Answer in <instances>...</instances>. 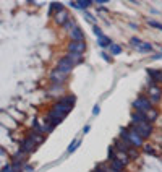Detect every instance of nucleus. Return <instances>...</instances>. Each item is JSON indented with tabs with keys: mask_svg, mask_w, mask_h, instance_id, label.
Instances as JSON below:
<instances>
[{
	"mask_svg": "<svg viewBox=\"0 0 162 172\" xmlns=\"http://www.w3.org/2000/svg\"><path fill=\"white\" fill-rule=\"evenodd\" d=\"M131 128L140 133L143 138H147L151 135V122H131Z\"/></svg>",
	"mask_w": 162,
	"mask_h": 172,
	"instance_id": "1",
	"label": "nucleus"
},
{
	"mask_svg": "<svg viewBox=\"0 0 162 172\" xmlns=\"http://www.w3.org/2000/svg\"><path fill=\"white\" fill-rule=\"evenodd\" d=\"M133 107L136 109V111H141V112H149L151 111V101L147 98H144V96H140L136 99L135 102H133Z\"/></svg>",
	"mask_w": 162,
	"mask_h": 172,
	"instance_id": "2",
	"label": "nucleus"
},
{
	"mask_svg": "<svg viewBox=\"0 0 162 172\" xmlns=\"http://www.w3.org/2000/svg\"><path fill=\"white\" fill-rule=\"evenodd\" d=\"M128 141H130L133 146H141L143 145V136L131 128V130H128Z\"/></svg>",
	"mask_w": 162,
	"mask_h": 172,
	"instance_id": "3",
	"label": "nucleus"
},
{
	"mask_svg": "<svg viewBox=\"0 0 162 172\" xmlns=\"http://www.w3.org/2000/svg\"><path fill=\"white\" fill-rule=\"evenodd\" d=\"M68 50L70 52H75V54H83V52L86 50V44H84L83 41H73L68 46Z\"/></svg>",
	"mask_w": 162,
	"mask_h": 172,
	"instance_id": "4",
	"label": "nucleus"
},
{
	"mask_svg": "<svg viewBox=\"0 0 162 172\" xmlns=\"http://www.w3.org/2000/svg\"><path fill=\"white\" fill-rule=\"evenodd\" d=\"M34 146H36V141L32 140L31 136H28L26 140L21 143V151L23 153H31L32 150H34Z\"/></svg>",
	"mask_w": 162,
	"mask_h": 172,
	"instance_id": "5",
	"label": "nucleus"
},
{
	"mask_svg": "<svg viewBox=\"0 0 162 172\" xmlns=\"http://www.w3.org/2000/svg\"><path fill=\"white\" fill-rule=\"evenodd\" d=\"M66 75H68V73H63L62 70L57 68V70L52 71V81H54V83H63L65 78H66Z\"/></svg>",
	"mask_w": 162,
	"mask_h": 172,
	"instance_id": "6",
	"label": "nucleus"
},
{
	"mask_svg": "<svg viewBox=\"0 0 162 172\" xmlns=\"http://www.w3.org/2000/svg\"><path fill=\"white\" fill-rule=\"evenodd\" d=\"M57 68H59V70H62L63 73H70V71L73 70V65H71L70 62H68V60H66L65 57H63V59H60V62H59V67H57Z\"/></svg>",
	"mask_w": 162,
	"mask_h": 172,
	"instance_id": "7",
	"label": "nucleus"
},
{
	"mask_svg": "<svg viewBox=\"0 0 162 172\" xmlns=\"http://www.w3.org/2000/svg\"><path fill=\"white\" fill-rule=\"evenodd\" d=\"M65 59L70 62L71 65H76V64H81L83 59H81V54H75V52H68V54L65 55Z\"/></svg>",
	"mask_w": 162,
	"mask_h": 172,
	"instance_id": "8",
	"label": "nucleus"
},
{
	"mask_svg": "<svg viewBox=\"0 0 162 172\" xmlns=\"http://www.w3.org/2000/svg\"><path fill=\"white\" fill-rule=\"evenodd\" d=\"M133 122H151L149 120V117H146L144 115V112H141V111H136V112H133Z\"/></svg>",
	"mask_w": 162,
	"mask_h": 172,
	"instance_id": "9",
	"label": "nucleus"
},
{
	"mask_svg": "<svg viewBox=\"0 0 162 172\" xmlns=\"http://www.w3.org/2000/svg\"><path fill=\"white\" fill-rule=\"evenodd\" d=\"M71 37H73V41H83V37H84V34L81 33V29L78 26H71Z\"/></svg>",
	"mask_w": 162,
	"mask_h": 172,
	"instance_id": "10",
	"label": "nucleus"
},
{
	"mask_svg": "<svg viewBox=\"0 0 162 172\" xmlns=\"http://www.w3.org/2000/svg\"><path fill=\"white\" fill-rule=\"evenodd\" d=\"M91 3H93V0H78V2L71 3V5L76 7V8H88Z\"/></svg>",
	"mask_w": 162,
	"mask_h": 172,
	"instance_id": "11",
	"label": "nucleus"
},
{
	"mask_svg": "<svg viewBox=\"0 0 162 172\" xmlns=\"http://www.w3.org/2000/svg\"><path fill=\"white\" fill-rule=\"evenodd\" d=\"M68 21V13L65 10H62L59 15H57V23H60V25H65V23Z\"/></svg>",
	"mask_w": 162,
	"mask_h": 172,
	"instance_id": "12",
	"label": "nucleus"
},
{
	"mask_svg": "<svg viewBox=\"0 0 162 172\" xmlns=\"http://www.w3.org/2000/svg\"><path fill=\"white\" fill-rule=\"evenodd\" d=\"M149 75L154 78L156 83H159V81H162V70H149Z\"/></svg>",
	"mask_w": 162,
	"mask_h": 172,
	"instance_id": "13",
	"label": "nucleus"
},
{
	"mask_svg": "<svg viewBox=\"0 0 162 172\" xmlns=\"http://www.w3.org/2000/svg\"><path fill=\"white\" fill-rule=\"evenodd\" d=\"M136 49L140 50V52H151V50H152V46L149 44V42H141V44L138 46Z\"/></svg>",
	"mask_w": 162,
	"mask_h": 172,
	"instance_id": "14",
	"label": "nucleus"
},
{
	"mask_svg": "<svg viewBox=\"0 0 162 172\" xmlns=\"http://www.w3.org/2000/svg\"><path fill=\"white\" fill-rule=\"evenodd\" d=\"M149 91L152 93V101H159V96H160V91H159V89H157V88H156V86H154V84H152V86H151V88H149Z\"/></svg>",
	"mask_w": 162,
	"mask_h": 172,
	"instance_id": "15",
	"label": "nucleus"
},
{
	"mask_svg": "<svg viewBox=\"0 0 162 172\" xmlns=\"http://www.w3.org/2000/svg\"><path fill=\"white\" fill-rule=\"evenodd\" d=\"M110 44H112V41L109 39V37H106L104 34L99 37V46H101V47H107V46H110Z\"/></svg>",
	"mask_w": 162,
	"mask_h": 172,
	"instance_id": "16",
	"label": "nucleus"
},
{
	"mask_svg": "<svg viewBox=\"0 0 162 172\" xmlns=\"http://www.w3.org/2000/svg\"><path fill=\"white\" fill-rule=\"evenodd\" d=\"M55 10L62 12V10H63V5H62V3H59V2H54V3L50 5V13H54Z\"/></svg>",
	"mask_w": 162,
	"mask_h": 172,
	"instance_id": "17",
	"label": "nucleus"
},
{
	"mask_svg": "<svg viewBox=\"0 0 162 172\" xmlns=\"http://www.w3.org/2000/svg\"><path fill=\"white\" fill-rule=\"evenodd\" d=\"M110 50H112V54H120L122 52V47L120 46H117V44H110Z\"/></svg>",
	"mask_w": 162,
	"mask_h": 172,
	"instance_id": "18",
	"label": "nucleus"
},
{
	"mask_svg": "<svg viewBox=\"0 0 162 172\" xmlns=\"http://www.w3.org/2000/svg\"><path fill=\"white\" fill-rule=\"evenodd\" d=\"M78 145H79V140H75V141L68 146V153H73V151L76 150V146H78Z\"/></svg>",
	"mask_w": 162,
	"mask_h": 172,
	"instance_id": "19",
	"label": "nucleus"
},
{
	"mask_svg": "<svg viewBox=\"0 0 162 172\" xmlns=\"http://www.w3.org/2000/svg\"><path fill=\"white\" fill-rule=\"evenodd\" d=\"M0 172H16V170L13 169V166H12V164H7V166L3 167V169L0 170Z\"/></svg>",
	"mask_w": 162,
	"mask_h": 172,
	"instance_id": "20",
	"label": "nucleus"
},
{
	"mask_svg": "<svg viewBox=\"0 0 162 172\" xmlns=\"http://www.w3.org/2000/svg\"><path fill=\"white\" fill-rule=\"evenodd\" d=\"M131 44H133V46H135V47H138V46H140V44H141V41H140V39H138V37H131Z\"/></svg>",
	"mask_w": 162,
	"mask_h": 172,
	"instance_id": "21",
	"label": "nucleus"
},
{
	"mask_svg": "<svg viewBox=\"0 0 162 172\" xmlns=\"http://www.w3.org/2000/svg\"><path fill=\"white\" fill-rule=\"evenodd\" d=\"M149 25L157 28V29H162V25H160V23H157V21H149Z\"/></svg>",
	"mask_w": 162,
	"mask_h": 172,
	"instance_id": "22",
	"label": "nucleus"
},
{
	"mask_svg": "<svg viewBox=\"0 0 162 172\" xmlns=\"http://www.w3.org/2000/svg\"><path fill=\"white\" fill-rule=\"evenodd\" d=\"M94 33H96V36H97V37H101V36H102V31H101V29H99V28H97V26H96V28H94Z\"/></svg>",
	"mask_w": 162,
	"mask_h": 172,
	"instance_id": "23",
	"label": "nucleus"
},
{
	"mask_svg": "<svg viewBox=\"0 0 162 172\" xmlns=\"http://www.w3.org/2000/svg\"><path fill=\"white\" fill-rule=\"evenodd\" d=\"M99 111H101V107H99V106H96V107H94V111H93V114H94V115H97V114H99Z\"/></svg>",
	"mask_w": 162,
	"mask_h": 172,
	"instance_id": "24",
	"label": "nucleus"
},
{
	"mask_svg": "<svg viewBox=\"0 0 162 172\" xmlns=\"http://www.w3.org/2000/svg\"><path fill=\"white\" fill-rule=\"evenodd\" d=\"M102 57H104V59H106V60H107V62H110V57H109V55H107V54H102Z\"/></svg>",
	"mask_w": 162,
	"mask_h": 172,
	"instance_id": "25",
	"label": "nucleus"
}]
</instances>
